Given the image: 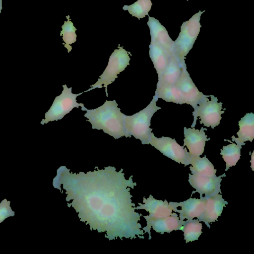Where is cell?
Masks as SVG:
<instances>
[{"label":"cell","instance_id":"cell-1","mask_svg":"<svg viewBox=\"0 0 254 254\" xmlns=\"http://www.w3.org/2000/svg\"><path fill=\"white\" fill-rule=\"evenodd\" d=\"M69 171L61 166L53 185L65 190L67 206L74 209L80 221L91 230L105 233L109 240L144 239L145 233L138 222L141 214L135 211L130 192L136 186L132 175L127 180L123 169L117 172L113 166L95 167L86 173Z\"/></svg>","mask_w":254,"mask_h":254},{"label":"cell","instance_id":"cell-2","mask_svg":"<svg viewBox=\"0 0 254 254\" xmlns=\"http://www.w3.org/2000/svg\"><path fill=\"white\" fill-rule=\"evenodd\" d=\"M118 105L115 100H106L97 108L87 109L84 106L81 110L86 111L84 116L90 123L93 129H102L115 139H118L126 137V131L125 115L121 112Z\"/></svg>","mask_w":254,"mask_h":254},{"label":"cell","instance_id":"cell-3","mask_svg":"<svg viewBox=\"0 0 254 254\" xmlns=\"http://www.w3.org/2000/svg\"><path fill=\"white\" fill-rule=\"evenodd\" d=\"M158 98L155 95L150 103L143 110L132 115L125 116L126 137L131 135L139 139L143 144H149L152 128H150L151 119L158 110L156 105Z\"/></svg>","mask_w":254,"mask_h":254},{"label":"cell","instance_id":"cell-4","mask_svg":"<svg viewBox=\"0 0 254 254\" xmlns=\"http://www.w3.org/2000/svg\"><path fill=\"white\" fill-rule=\"evenodd\" d=\"M205 10L194 14L189 20L183 23L181 31L174 41L175 54L182 65L185 63L186 56L192 49L200 32V16Z\"/></svg>","mask_w":254,"mask_h":254},{"label":"cell","instance_id":"cell-5","mask_svg":"<svg viewBox=\"0 0 254 254\" xmlns=\"http://www.w3.org/2000/svg\"><path fill=\"white\" fill-rule=\"evenodd\" d=\"M130 60L128 53L122 47L115 49L110 56L108 65L97 81L90 86L85 92L95 88H105L106 96H108L107 87L118 77V74L129 65Z\"/></svg>","mask_w":254,"mask_h":254},{"label":"cell","instance_id":"cell-6","mask_svg":"<svg viewBox=\"0 0 254 254\" xmlns=\"http://www.w3.org/2000/svg\"><path fill=\"white\" fill-rule=\"evenodd\" d=\"M222 103L218 102L217 98L214 95H204L203 99L194 109L192 112L193 122L191 127H194L197 117L200 119V123L207 127H211L213 129L219 125L222 119Z\"/></svg>","mask_w":254,"mask_h":254},{"label":"cell","instance_id":"cell-7","mask_svg":"<svg viewBox=\"0 0 254 254\" xmlns=\"http://www.w3.org/2000/svg\"><path fill=\"white\" fill-rule=\"evenodd\" d=\"M63 87L62 93L55 98L50 108L45 113V118L42 120L41 124L61 120L74 108L84 106L83 103H78L76 101V97L83 92L73 94L71 91L72 87L68 88L66 84L63 85Z\"/></svg>","mask_w":254,"mask_h":254},{"label":"cell","instance_id":"cell-8","mask_svg":"<svg viewBox=\"0 0 254 254\" xmlns=\"http://www.w3.org/2000/svg\"><path fill=\"white\" fill-rule=\"evenodd\" d=\"M149 144L175 162L185 166L190 164L191 154L184 145H179L175 139L166 136L157 138L151 132Z\"/></svg>","mask_w":254,"mask_h":254},{"label":"cell","instance_id":"cell-9","mask_svg":"<svg viewBox=\"0 0 254 254\" xmlns=\"http://www.w3.org/2000/svg\"><path fill=\"white\" fill-rule=\"evenodd\" d=\"M189 182L195 189L192 194L197 192L200 194V198L202 194L207 198L221 193V182L222 178L226 176L225 173L219 176L208 177L199 175L189 174Z\"/></svg>","mask_w":254,"mask_h":254},{"label":"cell","instance_id":"cell-10","mask_svg":"<svg viewBox=\"0 0 254 254\" xmlns=\"http://www.w3.org/2000/svg\"><path fill=\"white\" fill-rule=\"evenodd\" d=\"M176 85L181 91L186 104L194 109L203 99L204 95L198 91L187 70L186 63L182 66V72Z\"/></svg>","mask_w":254,"mask_h":254},{"label":"cell","instance_id":"cell-11","mask_svg":"<svg viewBox=\"0 0 254 254\" xmlns=\"http://www.w3.org/2000/svg\"><path fill=\"white\" fill-rule=\"evenodd\" d=\"M206 202V198L202 196L200 198L190 197L183 202H170L169 204L173 210L179 213V219L184 220L198 218L205 209Z\"/></svg>","mask_w":254,"mask_h":254},{"label":"cell","instance_id":"cell-12","mask_svg":"<svg viewBox=\"0 0 254 254\" xmlns=\"http://www.w3.org/2000/svg\"><path fill=\"white\" fill-rule=\"evenodd\" d=\"M144 218L146 221L147 225L142 228V230L145 233H148L149 240L151 239V227L157 233L163 235L165 232L170 233L174 230H180L185 221L180 220L176 213L172 215L163 218Z\"/></svg>","mask_w":254,"mask_h":254},{"label":"cell","instance_id":"cell-13","mask_svg":"<svg viewBox=\"0 0 254 254\" xmlns=\"http://www.w3.org/2000/svg\"><path fill=\"white\" fill-rule=\"evenodd\" d=\"M147 25L150 29V43H155L163 47L170 56L175 53L174 41L159 20L148 15Z\"/></svg>","mask_w":254,"mask_h":254},{"label":"cell","instance_id":"cell-14","mask_svg":"<svg viewBox=\"0 0 254 254\" xmlns=\"http://www.w3.org/2000/svg\"><path fill=\"white\" fill-rule=\"evenodd\" d=\"M207 129L202 127L200 130L194 127H184V146H186L191 155L200 156L204 152L205 142L207 138L204 130Z\"/></svg>","mask_w":254,"mask_h":254},{"label":"cell","instance_id":"cell-15","mask_svg":"<svg viewBox=\"0 0 254 254\" xmlns=\"http://www.w3.org/2000/svg\"><path fill=\"white\" fill-rule=\"evenodd\" d=\"M143 204L138 203L139 206L135 209H144L148 212L149 215L143 216L144 218H163L174 214L173 208L166 200L162 201L155 199L152 195L145 198L143 197Z\"/></svg>","mask_w":254,"mask_h":254},{"label":"cell","instance_id":"cell-16","mask_svg":"<svg viewBox=\"0 0 254 254\" xmlns=\"http://www.w3.org/2000/svg\"><path fill=\"white\" fill-rule=\"evenodd\" d=\"M206 198L205 209L197 219L200 222H204L206 226L210 228V223L217 221L222 212L223 207L228 203L223 198L222 194L219 193Z\"/></svg>","mask_w":254,"mask_h":254},{"label":"cell","instance_id":"cell-17","mask_svg":"<svg viewBox=\"0 0 254 254\" xmlns=\"http://www.w3.org/2000/svg\"><path fill=\"white\" fill-rule=\"evenodd\" d=\"M182 66L176 54H172L167 67L158 78L157 87L161 85H176L180 77Z\"/></svg>","mask_w":254,"mask_h":254},{"label":"cell","instance_id":"cell-18","mask_svg":"<svg viewBox=\"0 0 254 254\" xmlns=\"http://www.w3.org/2000/svg\"><path fill=\"white\" fill-rule=\"evenodd\" d=\"M239 130L237 133L238 137L233 135L232 140L242 146L245 145L247 141L252 142L254 138V113H247L239 121Z\"/></svg>","mask_w":254,"mask_h":254},{"label":"cell","instance_id":"cell-19","mask_svg":"<svg viewBox=\"0 0 254 254\" xmlns=\"http://www.w3.org/2000/svg\"><path fill=\"white\" fill-rule=\"evenodd\" d=\"M149 56L159 78L167 67L171 56L163 47L155 44L149 45Z\"/></svg>","mask_w":254,"mask_h":254},{"label":"cell","instance_id":"cell-20","mask_svg":"<svg viewBox=\"0 0 254 254\" xmlns=\"http://www.w3.org/2000/svg\"><path fill=\"white\" fill-rule=\"evenodd\" d=\"M190 164V169L192 174L208 177L216 176L217 170L214 169L213 165L205 155L201 158L191 155Z\"/></svg>","mask_w":254,"mask_h":254},{"label":"cell","instance_id":"cell-21","mask_svg":"<svg viewBox=\"0 0 254 254\" xmlns=\"http://www.w3.org/2000/svg\"><path fill=\"white\" fill-rule=\"evenodd\" d=\"M155 96L168 102H173L179 104H186L181 91L176 85H161L156 87Z\"/></svg>","mask_w":254,"mask_h":254},{"label":"cell","instance_id":"cell-22","mask_svg":"<svg viewBox=\"0 0 254 254\" xmlns=\"http://www.w3.org/2000/svg\"><path fill=\"white\" fill-rule=\"evenodd\" d=\"M224 141L231 142L228 145L224 146L221 149L220 152L223 160L226 162L225 171H227L230 167L235 166L240 160L242 146L232 143L230 140L224 139Z\"/></svg>","mask_w":254,"mask_h":254},{"label":"cell","instance_id":"cell-23","mask_svg":"<svg viewBox=\"0 0 254 254\" xmlns=\"http://www.w3.org/2000/svg\"><path fill=\"white\" fill-rule=\"evenodd\" d=\"M202 224L198 219L185 221L180 230L184 232L186 243L197 240L202 234Z\"/></svg>","mask_w":254,"mask_h":254},{"label":"cell","instance_id":"cell-24","mask_svg":"<svg viewBox=\"0 0 254 254\" xmlns=\"http://www.w3.org/2000/svg\"><path fill=\"white\" fill-rule=\"evenodd\" d=\"M152 3L151 0H138L131 5H125L123 9L128 10L132 16L140 19L149 15Z\"/></svg>","mask_w":254,"mask_h":254},{"label":"cell","instance_id":"cell-25","mask_svg":"<svg viewBox=\"0 0 254 254\" xmlns=\"http://www.w3.org/2000/svg\"><path fill=\"white\" fill-rule=\"evenodd\" d=\"M60 35L62 36L63 40L65 43L64 47L69 53L72 49L70 45L76 41V34L75 33L76 29L69 19L66 21H64Z\"/></svg>","mask_w":254,"mask_h":254},{"label":"cell","instance_id":"cell-26","mask_svg":"<svg viewBox=\"0 0 254 254\" xmlns=\"http://www.w3.org/2000/svg\"><path fill=\"white\" fill-rule=\"evenodd\" d=\"M10 203V201L6 198L0 203V223L8 217L14 216L15 212L12 210Z\"/></svg>","mask_w":254,"mask_h":254},{"label":"cell","instance_id":"cell-27","mask_svg":"<svg viewBox=\"0 0 254 254\" xmlns=\"http://www.w3.org/2000/svg\"><path fill=\"white\" fill-rule=\"evenodd\" d=\"M2 9V0H0V13Z\"/></svg>","mask_w":254,"mask_h":254},{"label":"cell","instance_id":"cell-28","mask_svg":"<svg viewBox=\"0 0 254 254\" xmlns=\"http://www.w3.org/2000/svg\"></svg>","mask_w":254,"mask_h":254}]
</instances>
